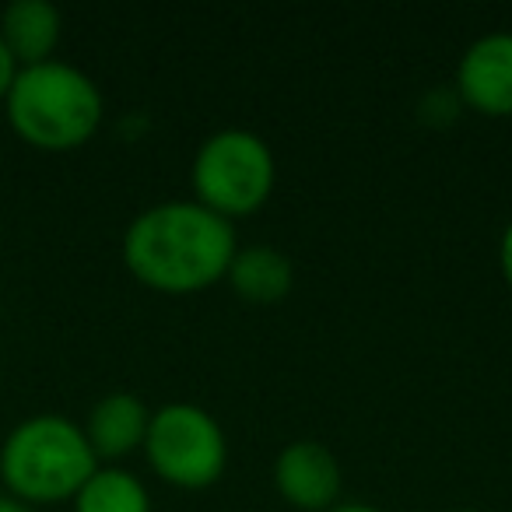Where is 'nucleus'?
I'll list each match as a JSON object with an SVG mask.
<instances>
[{"instance_id": "obj_1", "label": "nucleus", "mask_w": 512, "mask_h": 512, "mask_svg": "<svg viewBox=\"0 0 512 512\" xmlns=\"http://www.w3.org/2000/svg\"><path fill=\"white\" fill-rule=\"evenodd\" d=\"M239 235L221 214L197 200H162L123 232V267L162 295H197L225 281Z\"/></svg>"}, {"instance_id": "obj_2", "label": "nucleus", "mask_w": 512, "mask_h": 512, "mask_svg": "<svg viewBox=\"0 0 512 512\" xmlns=\"http://www.w3.org/2000/svg\"><path fill=\"white\" fill-rule=\"evenodd\" d=\"M4 113L29 148L74 151L99 134L106 99L81 67L53 57L18 71Z\"/></svg>"}, {"instance_id": "obj_3", "label": "nucleus", "mask_w": 512, "mask_h": 512, "mask_svg": "<svg viewBox=\"0 0 512 512\" xmlns=\"http://www.w3.org/2000/svg\"><path fill=\"white\" fill-rule=\"evenodd\" d=\"M99 467L81 425L67 414H32L0 442V481L25 505L71 502Z\"/></svg>"}, {"instance_id": "obj_4", "label": "nucleus", "mask_w": 512, "mask_h": 512, "mask_svg": "<svg viewBox=\"0 0 512 512\" xmlns=\"http://www.w3.org/2000/svg\"><path fill=\"white\" fill-rule=\"evenodd\" d=\"M274 183H278L274 151L253 130L225 127L204 137V144L193 155V200L232 225L235 218L260 211L271 200Z\"/></svg>"}, {"instance_id": "obj_5", "label": "nucleus", "mask_w": 512, "mask_h": 512, "mask_svg": "<svg viewBox=\"0 0 512 512\" xmlns=\"http://www.w3.org/2000/svg\"><path fill=\"white\" fill-rule=\"evenodd\" d=\"M148 467L165 484L200 491L221 481L228 467V439L218 418L197 404H165L151 411L144 439Z\"/></svg>"}, {"instance_id": "obj_6", "label": "nucleus", "mask_w": 512, "mask_h": 512, "mask_svg": "<svg viewBox=\"0 0 512 512\" xmlns=\"http://www.w3.org/2000/svg\"><path fill=\"white\" fill-rule=\"evenodd\" d=\"M453 92L481 116H512V32H488L463 50Z\"/></svg>"}, {"instance_id": "obj_7", "label": "nucleus", "mask_w": 512, "mask_h": 512, "mask_svg": "<svg viewBox=\"0 0 512 512\" xmlns=\"http://www.w3.org/2000/svg\"><path fill=\"white\" fill-rule=\"evenodd\" d=\"M274 488L292 509L330 512L334 505H341V463L323 442L295 439L274 460Z\"/></svg>"}, {"instance_id": "obj_8", "label": "nucleus", "mask_w": 512, "mask_h": 512, "mask_svg": "<svg viewBox=\"0 0 512 512\" xmlns=\"http://www.w3.org/2000/svg\"><path fill=\"white\" fill-rule=\"evenodd\" d=\"M148 425H151V407L144 404L137 393L120 390V393H106V397L88 411L81 432H85L95 460H99L102 467H116V463L127 460L130 453L144 449Z\"/></svg>"}, {"instance_id": "obj_9", "label": "nucleus", "mask_w": 512, "mask_h": 512, "mask_svg": "<svg viewBox=\"0 0 512 512\" xmlns=\"http://www.w3.org/2000/svg\"><path fill=\"white\" fill-rule=\"evenodd\" d=\"M64 32V18L50 0H11L0 11V39L18 60V67L53 60Z\"/></svg>"}, {"instance_id": "obj_10", "label": "nucleus", "mask_w": 512, "mask_h": 512, "mask_svg": "<svg viewBox=\"0 0 512 512\" xmlns=\"http://www.w3.org/2000/svg\"><path fill=\"white\" fill-rule=\"evenodd\" d=\"M225 281L242 302L253 306H274L281 302L295 285V267L281 249L274 246H239L228 264Z\"/></svg>"}, {"instance_id": "obj_11", "label": "nucleus", "mask_w": 512, "mask_h": 512, "mask_svg": "<svg viewBox=\"0 0 512 512\" xmlns=\"http://www.w3.org/2000/svg\"><path fill=\"white\" fill-rule=\"evenodd\" d=\"M74 512H155L151 491L137 474L123 467H99L71 498Z\"/></svg>"}, {"instance_id": "obj_12", "label": "nucleus", "mask_w": 512, "mask_h": 512, "mask_svg": "<svg viewBox=\"0 0 512 512\" xmlns=\"http://www.w3.org/2000/svg\"><path fill=\"white\" fill-rule=\"evenodd\" d=\"M18 60L11 57V50L4 46V39H0V102L8 99V92H11V85H15V78H18Z\"/></svg>"}, {"instance_id": "obj_13", "label": "nucleus", "mask_w": 512, "mask_h": 512, "mask_svg": "<svg viewBox=\"0 0 512 512\" xmlns=\"http://www.w3.org/2000/svg\"><path fill=\"white\" fill-rule=\"evenodd\" d=\"M498 267H502V281L512 292V218H509V225H505L502 239H498Z\"/></svg>"}, {"instance_id": "obj_14", "label": "nucleus", "mask_w": 512, "mask_h": 512, "mask_svg": "<svg viewBox=\"0 0 512 512\" xmlns=\"http://www.w3.org/2000/svg\"><path fill=\"white\" fill-rule=\"evenodd\" d=\"M0 512H32V505L18 502L15 495H8V491H4V495H0Z\"/></svg>"}, {"instance_id": "obj_15", "label": "nucleus", "mask_w": 512, "mask_h": 512, "mask_svg": "<svg viewBox=\"0 0 512 512\" xmlns=\"http://www.w3.org/2000/svg\"><path fill=\"white\" fill-rule=\"evenodd\" d=\"M330 512H383V509H376V505H369V502H341Z\"/></svg>"}, {"instance_id": "obj_16", "label": "nucleus", "mask_w": 512, "mask_h": 512, "mask_svg": "<svg viewBox=\"0 0 512 512\" xmlns=\"http://www.w3.org/2000/svg\"><path fill=\"white\" fill-rule=\"evenodd\" d=\"M456 512H481V509H456Z\"/></svg>"}]
</instances>
